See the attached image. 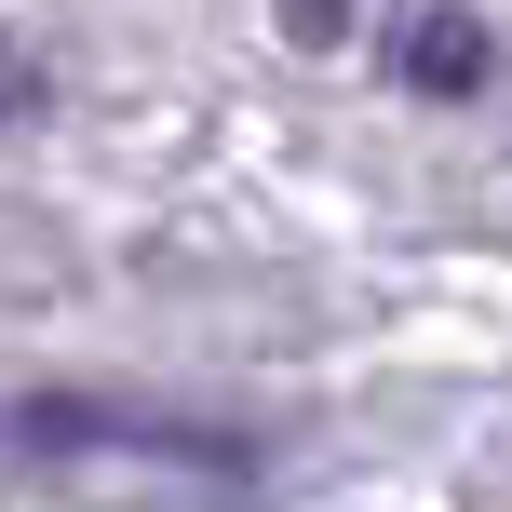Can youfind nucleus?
Returning <instances> with one entry per match:
<instances>
[{"label": "nucleus", "mask_w": 512, "mask_h": 512, "mask_svg": "<svg viewBox=\"0 0 512 512\" xmlns=\"http://www.w3.org/2000/svg\"><path fill=\"white\" fill-rule=\"evenodd\" d=\"M405 81L418 95H472V81H486V27L472 14H418L405 27Z\"/></svg>", "instance_id": "2"}, {"label": "nucleus", "mask_w": 512, "mask_h": 512, "mask_svg": "<svg viewBox=\"0 0 512 512\" xmlns=\"http://www.w3.org/2000/svg\"><path fill=\"white\" fill-rule=\"evenodd\" d=\"M14 108H41V68H27V54L0 41V122H14Z\"/></svg>", "instance_id": "3"}, {"label": "nucleus", "mask_w": 512, "mask_h": 512, "mask_svg": "<svg viewBox=\"0 0 512 512\" xmlns=\"http://www.w3.org/2000/svg\"><path fill=\"white\" fill-rule=\"evenodd\" d=\"M0 445L27 459H149V472H203V486H243L256 445L216 432V418H162V405H81V391H41V405L0 418Z\"/></svg>", "instance_id": "1"}]
</instances>
